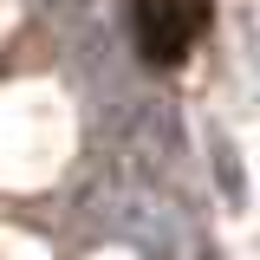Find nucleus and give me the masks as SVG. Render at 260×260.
Here are the masks:
<instances>
[{
	"instance_id": "1",
	"label": "nucleus",
	"mask_w": 260,
	"mask_h": 260,
	"mask_svg": "<svg viewBox=\"0 0 260 260\" xmlns=\"http://www.w3.org/2000/svg\"><path fill=\"white\" fill-rule=\"evenodd\" d=\"M208 20V0H143V52L150 59H182L189 39Z\"/></svg>"
}]
</instances>
